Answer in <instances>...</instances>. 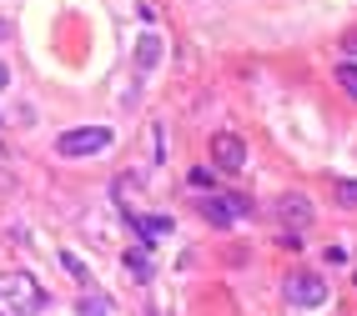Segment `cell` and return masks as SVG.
<instances>
[{
  "mask_svg": "<svg viewBox=\"0 0 357 316\" xmlns=\"http://www.w3.org/2000/svg\"><path fill=\"white\" fill-rule=\"evenodd\" d=\"M156 61H161V35H151V31L136 35V70H151Z\"/></svg>",
  "mask_w": 357,
  "mask_h": 316,
  "instance_id": "8",
  "label": "cell"
},
{
  "mask_svg": "<svg viewBox=\"0 0 357 316\" xmlns=\"http://www.w3.org/2000/svg\"><path fill=\"white\" fill-rule=\"evenodd\" d=\"M45 306V291L31 271H6L0 276V316H36Z\"/></svg>",
  "mask_w": 357,
  "mask_h": 316,
  "instance_id": "1",
  "label": "cell"
},
{
  "mask_svg": "<svg viewBox=\"0 0 357 316\" xmlns=\"http://www.w3.org/2000/svg\"><path fill=\"white\" fill-rule=\"evenodd\" d=\"M0 40H10V20L6 15H0Z\"/></svg>",
  "mask_w": 357,
  "mask_h": 316,
  "instance_id": "16",
  "label": "cell"
},
{
  "mask_svg": "<svg viewBox=\"0 0 357 316\" xmlns=\"http://www.w3.org/2000/svg\"><path fill=\"white\" fill-rule=\"evenodd\" d=\"M111 145V131L106 126H81V131H66L56 141V156H70V161H81V156H101Z\"/></svg>",
  "mask_w": 357,
  "mask_h": 316,
  "instance_id": "2",
  "label": "cell"
},
{
  "mask_svg": "<svg viewBox=\"0 0 357 316\" xmlns=\"http://www.w3.org/2000/svg\"><path fill=\"white\" fill-rule=\"evenodd\" d=\"M131 231L141 236V246H156L161 236H172V216H141V211H126Z\"/></svg>",
  "mask_w": 357,
  "mask_h": 316,
  "instance_id": "7",
  "label": "cell"
},
{
  "mask_svg": "<svg viewBox=\"0 0 357 316\" xmlns=\"http://www.w3.org/2000/svg\"><path fill=\"white\" fill-rule=\"evenodd\" d=\"M202 216L211 226H231L236 216H252V196H242V191H227V196H206L202 201Z\"/></svg>",
  "mask_w": 357,
  "mask_h": 316,
  "instance_id": "3",
  "label": "cell"
},
{
  "mask_svg": "<svg viewBox=\"0 0 357 316\" xmlns=\"http://www.w3.org/2000/svg\"><path fill=\"white\" fill-rule=\"evenodd\" d=\"M106 311H111L106 297H81V306H76V316H106Z\"/></svg>",
  "mask_w": 357,
  "mask_h": 316,
  "instance_id": "11",
  "label": "cell"
},
{
  "mask_svg": "<svg viewBox=\"0 0 357 316\" xmlns=\"http://www.w3.org/2000/svg\"><path fill=\"white\" fill-rule=\"evenodd\" d=\"M6 86H10V70H6V65H0V90H6Z\"/></svg>",
  "mask_w": 357,
  "mask_h": 316,
  "instance_id": "17",
  "label": "cell"
},
{
  "mask_svg": "<svg viewBox=\"0 0 357 316\" xmlns=\"http://www.w3.org/2000/svg\"><path fill=\"white\" fill-rule=\"evenodd\" d=\"M337 86L357 101V65H352V61H347V65H337Z\"/></svg>",
  "mask_w": 357,
  "mask_h": 316,
  "instance_id": "12",
  "label": "cell"
},
{
  "mask_svg": "<svg viewBox=\"0 0 357 316\" xmlns=\"http://www.w3.org/2000/svg\"><path fill=\"white\" fill-rule=\"evenodd\" d=\"M342 51H347V56H357V31H352V35H342Z\"/></svg>",
  "mask_w": 357,
  "mask_h": 316,
  "instance_id": "15",
  "label": "cell"
},
{
  "mask_svg": "<svg viewBox=\"0 0 357 316\" xmlns=\"http://www.w3.org/2000/svg\"><path fill=\"white\" fill-rule=\"evenodd\" d=\"M116 206H121V211H131V191H141V176H116Z\"/></svg>",
  "mask_w": 357,
  "mask_h": 316,
  "instance_id": "9",
  "label": "cell"
},
{
  "mask_svg": "<svg viewBox=\"0 0 357 316\" xmlns=\"http://www.w3.org/2000/svg\"><path fill=\"white\" fill-rule=\"evenodd\" d=\"M332 196L342 206H357V181H332Z\"/></svg>",
  "mask_w": 357,
  "mask_h": 316,
  "instance_id": "14",
  "label": "cell"
},
{
  "mask_svg": "<svg viewBox=\"0 0 357 316\" xmlns=\"http://www.w3.org/2000/svg\"><path fill=\"white\" fill-rule=\"evenodd\" d=\"M211 161H217L222 171H242V166H247V141L231 136V131L211 136Z\"/></svg>",
  "mask_w": 357,
  "mask_h": 316,
  "instance_id": "5",
  "label": "cell"
},
{
  "mask_svg": "<svg viewBox=\"0 0 357 316\" xmlns=\"http://www.w3.org/2000/svg\"><path fill=\"white\" fill-rule=\"evenodd\" d=\"M287 301L292 306H322L327 301V281L317 276V271H297V276H287Z\"/></svg>",
  "mask_w": 357,
  "mask_h": 316,
  "instance_id": "4",
  "label": "cell"
},
{
  "mask_svg": "<svg viewBox=\"0 0 357 316\" xmlns=\"http://www.w3.org/2000/svg\"><path fill=\"white\" fill-rule=\"evenodd\" d=\"M61 266H66V271L76 276V281H86V276H91V271H86V261H81L76 251H61Z\"/></svg>",
  "mask_w": 357,
  "mask_h": 316,
  "instance_id": "13",
  "label": "cell"
},
{
  "mask_svg": "<svg viewBox=\"0 0 357 316\" xmlns=\"http://www.w3.org/2000/svg\"><path fill=\"white\" fill-rule=\"evenodd\" d=\"M277 216H282V226H287L292 236H302L307 226H312V201L292 191V196H282V201H277Z\"/></svg>",
  "mask_w": 357,
  "mask_h": 316,
  "instance_id": "6",
  "label": "cell"
},
{
  "mask_svg": "<svg viewBox=\"0 0 357 316\" xmlns=\"http://www.w3.org/2000/svg\"><path fill=\"white\" fill-rule=\"evenodd\" d=\"M126 271H131L136 281H151V256H146V251H126Z\"/></svg>",
  "mask_w": 357,
  "mask_h": 316,
  "instance_id": "10",
  "label": "cell"
}]
</instances>
